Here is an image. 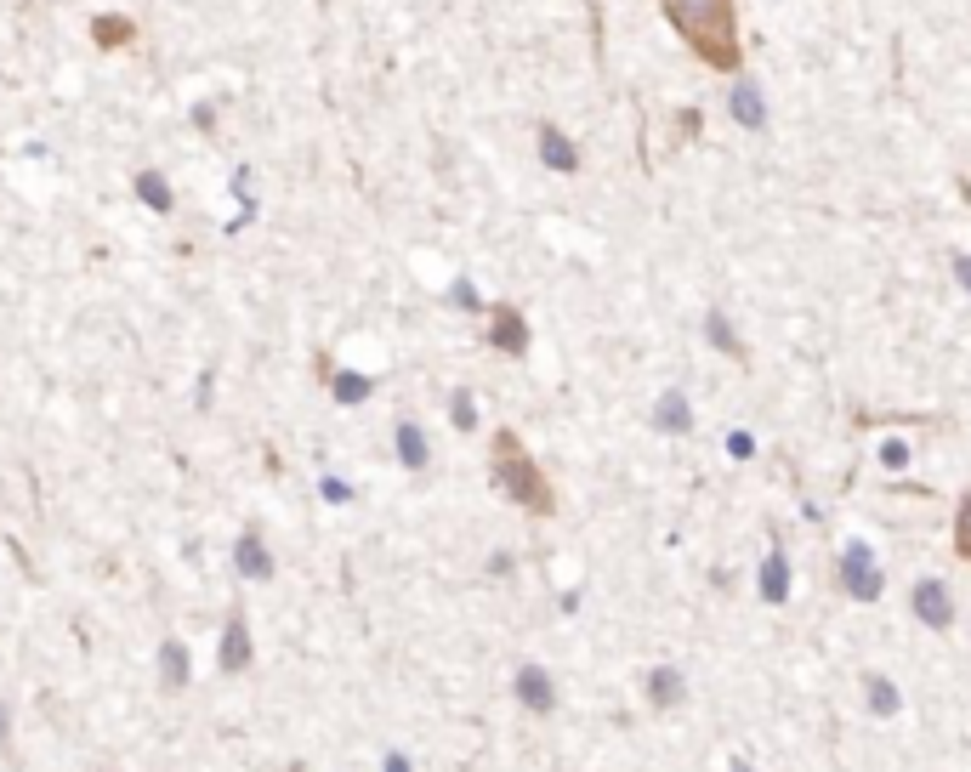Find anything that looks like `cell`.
Returning <instances> with one entry per match:
<instances>
[{"instance_id": "cell-1", "label": "cell", "mask_w": 971, "mask_h": 772, "mask_svg": "<svg viewBox=\"0 0 971 772\" xmlns=\"http://www.w3.org/2000/svg\"><path fill=\"white\" fill-rule=\"evenodd\" d=\"M659 12L671 23L705 69L739 74L744 69V40H739V0H659Z\"/></svg>"}, {"instance_id": "cell-2", "label": "cell", "mask_w": 971, "mask_h": 772, "mask_svg": "<svg viewBox=\"0 0 971 772\" xmlns=\"http://www.w3.org/2000/svg\"><path fill=\"white\" fill-rule=\"evenodd\" d=\"M489 460H495V483H500L506 500H517V506L534 511V517H551V511H557V489H551V477L540 472V460L523 449L517 432H495Z\"/></svg>"}, {"instance_id": "cell-3", "label": "cell", "mask_w": 971, "mask_h": 772, "mask_svg": "<svg viewBox=\"0 0 971 772\" xmlns=\"http://www.w3.org/2000/svg\"><path fill=\"white\" fill-rule=\"evenodd\" d=\"M835 579H841V591H847L852 602H875V597H881V585H886L881 562H875V551H869L864 540H852L847 551H841V562H835Z\"/></svg>"}, {"instance_id": "cell-4", "label": "cell", "mask_w": 971, "mask_h": 772, "mask_svg": "<svg viewBox=\"0 0 971 772\" xmlns=\"http://www.w3.org/2000/svg\"><path fill=\"white\" fill-rule=\"evenodd\" d=\"M534 137H540V159H546V171H563V176L580 171V148H574V137H568L557 120H540V125H534Z\"/></svg>"}, {"instance_id": "cell-5", "label": "cell", "mask_w": 971, "mask_h": 772, "mask_svg": "<svg viewBox=\"0 0 971 772\" xmlns=\"http://www.w3.org/2000/svg\"><path fill=\"white\" fill-rule=\"evenodd\" d=\"M216 670H222V676H239V670H250V625H245V614H228V625H222V642H216Z\"/></svg>"}, {"instance_id": "cell-6", "label": "cell", "mask_w": 971, "mask_h": 772, "mask_svg": "<svg viewBox=\"0 0 971 772\" xmlns=\"http://www.w3.org/2000/svg\"><path fill=\"white\" fill-rule=\"evenodd\" d=\"M489 347L506 352V358H517V352L529 347V324H523L517 307H495V313H489Z\"/></svg>"}, {"instance_id": "cell-7", "label": "cell", "mask_w": 971, "mask_h": 772, "mask_svg": "<svg viewBox=\"0 0 971 772\" xmlns=\"http://www.w3.org/2000/svg\"><path fill=\"white\" fill-rule=\"evenodd\" d=\"M915 614L932 625V631H949L954 625V602H949V585L943 579H920L915 585Z\"/></svg>"}, {"instance_id": "cell-8", "label": "cell", "mask_w": 971, "mask_h": 772, "mask_svg": "<svg viewBox=\"0 0 971 772\" xmlns=\"http://www.w3.org/2000/svg\"><path fill=\"white\" fill-rule=\"evenodd\" d=\"M91 46L97 52H131L137 46V23L120 18V12H103V18H91Z\"/></svg>"}, {"instance_id": "cell-9", "label": "cell", "mask_w": 971, "mask_h": 772, "mask_svg": "<svg viewBox=\"0 0 971 772\" xmlns=\"http://www.w3.org/2000/svg\"><path fill=\"white\" fill-rule=\"evenodd\" d=\"M131 193H137V199L154 216H171V211H177V188H171V182H165V171H154V165L131 176Z\"/></svg>"}, {"instance_id": "cell-10", "label": "cell", "mask_w": 971, "mask_h": 772, "mask_svg": "<svg viewBox=\"0 0 971 772\" xmlns=\"http://www.w3.org/2000/svg\"><path fill=\"white\" fill-rule=\"evenodd\" d=\"M517 699L529 704V710H540V716H546V710H557V693H551V676H546V670H540V665H523V670H517Z\"/></svg>"}, {"instance_id": "cell-11", "label": "cell", "mask_w": 971, "mask_h": 772, "mask_svg": "<svg viewBox=\"0 0 971 772\" xmlns=\"http://www.w3.org/2000/svg\"><path fill=\"white\" fill-rule=\"evenodd\" d=\"M233 562H239V574H245V579H267V574H273V557H267V545H262V534H256V528H245V534H239V545H233Z\"/></svg>"}, {"instance_id": "cell-12", "label": "cell", "mask_w": 971, "mask_h": 772, "mask_svg": "<svg viewBox=\"0 0 971 772\" xmlns=\"http://www.w3.org/2000/svg\"><path fill=\"white\" fill-rule=\"evenodd\" d=\"M392 443H398V460H404L409 472H421L426 460H432V443H426V432L415 421H398V432H392Z\"/></svg>"}, {"instance_id": "cell-13", "label": "cell", "mask_w": 971, "mask_h": 772, "mask_svg": "<svg viewBox=\"0 0 971 772\" xmlns=\"http://www.w3.org/2000/svg\"><path fill=\"white\" fill-rule=\"evenodd\" d=\"M727 108H733V120H739L744 131H767V103H761V91L750 86V80L733 86V103H727Z\"/></svg>"}, {"instance_id": "cell-14", "label": "cell", "mask_w": 971, "mask_h": 772, "mask_svg": "<svg viewBox=\"0 0 971 772\" xmlns=\"http://www.w3.org/2000/svg\"><path fill=\"white\" fill-rule=\"evenodd\" d=\"M159 687H171V693H177V687H188V648H182L177 636L159 648Z\"/></svg>"}, {"instance_id": "cell-15", "label": "cell", "mask_w": 971, "mask_h": 772, "mask_svg": "<svg viewBox=\"0 0 971 772\" xmlns=\"http://www.w3.org/2000/svg\"><path fill=\"white\" fill-rule=\"evenodd\" d=\"M790 597V568H784V557H767L761 562V602H784Z\"/></svg>"}, {"instance_id": "cell-16", "label": "cell", "mask_w": 971, "mask_h": 772, "mask_svg": "<svg viewBox=\"0 0 971 772\" xmlns=\"http://www.w3.org/2000/svg\"><path fill=\"white\" fill-rule=\"evenodd\" d=\"M330 392H336V404H364V398H370V375L330 369Z\"/></svg>"}, {"instance_id": "cell-17", "label": "cell", "mask_w": 971, "mask_h": 772, "mask_svg": "<svg viewBox=\"0 0 971 772\" xmlns=\"http://www.w3.org/2000/svg\"><path fill=\"white\" fill-rule=\"evenodd\" d=\"M654 426L659 432H688V398H682V392H665L659 409H654Z\"/></svg>"}, {"instance_id": "cell-18", "label": "cell", "mask_w": 971, "mask_h": 772, "mask_svg": "<svg viewBox=\"0 0 971 772\" xmlns=\"http://www.w3.org/2000/svg\"><path fill=\"white\" fill-rule=\"evenodd\" d=\"M648 699H654V704H676V699H682V676H676V670H654V676H648Z\"/></svg>"}, {"instance_id": "cell-19", "label": "cell", "mask_w": 971, "mask_h": 772, "mask_svg": "<svg viewBox=\"0 0 971 772\" xmlns=\"http://www.w3.org/2000/svg\"><path fill=\"white\" fill-rule=\"evenodd\" d=\"M954 551L971 562V494L960 500V506H954Z\"/></svg>"}, {"instance_id": "cell-20", "label": "cell", "mask_w": 971, "mask_h": 772, "mask_svg": "<svg viewBox=\"0 0 971 772\" xmlns=\"http://www.w3.org/2000/svg\"><path fill=\"white\" fill-rule=\"evenodd\" d=\"M710 341H716V347H727L733 358H744V341H733V330H727L722 313H710Z\"/></svg>"}, {"instance_id": "cell-21", "label": "cell", "mask_w": 971, "mask_h": 772, "mask_svg": "<svg viewBox=\"0 0 971 772\" xmlns=\"http://www.w3.org/2000/svg\"><path fill=\"white\" fill-rule=\"evenodd\" d=\"M449 409H455V426H460V432H472V426H477V404H472V392H455V398H449Z\"/></svg>"}, {"instance_id": "cell-22", "label": "cell", "mask_w": 971, "mask_h": 772, "mask_svg": "<svg viewBox=\"0 0 971 772\" xmlns=\"http://www.w3.org/2000/svg\"><path fill=\"white\" fill-rule=\"evenodd\" d=\"M869 704H875V710H898V693H892V682H881V676H875V682H869Z\"/></svg>"}, {"instance_id": "cell-23", "label": "cell", "mask_w": 971, "mask_h": 772, "mask_svg": "<svg viewBox=\"0 0 971 772\" xmlns=\"http://www.w3.org/2000/svg\"><path fill=\"white\" fill-rule=\"evenodd\" d=\"M194 125H199V131H216V103H199L194 108Z\"/></svg>"}, {"instance_id": "cell-24", "label": "cell", "mask_w": 971, "mask_h": 772, "mask_svg": "<svg viewBox=\"0 0 971 772\" xmlns=\"http://www.w3.org/2000/svg\"><path fill=\"white\" fill-rule=\"evenodd\" d=\"M881 455H886V466H909V449H903V443H886Z\"/></svg>"}, {"instance_id": "cell-25", "label": "cell", "mask_w": 971, "mask_h": 772, "mask_svg": "<svg viewBox=\"0 0 971 772\" xmlns=\"http://www.w3.org/2000/svg\"><path fill=\"white\" fill-rule=\"evenodd\" d=\"M954 273H960V290L971 296V256H954Z\"/></svg>"}, {"instance_id": "cell-26", "label": "cell", "mask_w": 971, "mask_h": 772, "mask_svg": "<svg viewBox=\"0 0 971 772\" xmlns=\"http://www.w3.org/2000/svg\"><path fill=\"white\" fill-rule=\"evenodd\" d=\"M387 772H409V761L404 755H387Z\"/></svg>"}, {"instance_id": "cell-27", "label": "cell", "mask_w": 971, "mask_h": 772, "mask_svg": "<svg viewBox=\"0 0 971 772\" xmlns=\"http://www.w3.org/2000/svg\"><path fill=\"white\" fill-rule=\"evenodd\" d=\"M0 744H6V704H0Z\"/></svg>"}]
</instances>
